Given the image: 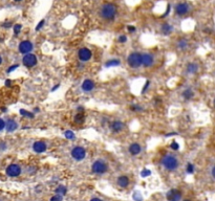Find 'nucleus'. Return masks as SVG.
Returning <instances> with one entry per match:
<instances>
[{
  "label": "nucleus",
  "mask_w": 215,
  "mask_h": 201,
  "mask_svg": "<svg viewBox=\"0 0 215 201\" xmlns=\"http://www.w3.org/2000/svg\"><path fill=\"white\" fill-rule=\"evenodd\" d=\"M117 6L113 3H106L101 8L100 15L103 19L106 20H112L115 19V15H117Z\"/></svg>",
  "instance_id": "nucleus-1"
},
{
  "label": "nucleus",
  "mask_w": 215,
  "mask_h": 201,
  "mask_svg": "<svg viewBox=\"0 0 215 201\" xmlns=\"http://www.w3.org/2000/svg\"><path fill=\"white\" fill-rule=\"evenodd\" d=\"M162 164L167 170H175L178 167V160L175 156L168 154L162 158Z\"/></svg>",
  "instance_id": "nucleus-2"
},
{
  "label": "nucleus",
  "mask_w": 215,
  "mask_h": 201,
  "mask_svg": "<svg viewBox=\"0 0 215 201\" xmlns=\"http://www.w3.org/2000/svg\"><path fill=\"white\" fill-rule=\"evenodd\" d=\"M128 64L130 67L139 68L142 65V55L139 53H132L128 57Z\"/></svg>",
  "instance_id": "nucleus-3"
},
{
  "label": "nucleus",
  "mask_w": 215,
  "mask_h": 201,
  "mask_svg": "<svg viewBox=\"0 0 215 201\" xmlns=\"http://www.w3.org/2000/svg\"><path fill=\"white\" fill-rule=\"evenodd\" d=\"M91 169H93V172L95 174H104L106 171H107V164H106L104 161L102 160H97L93 162V167H91Z\"/></svg>",
  "instance_id": "nucleus-4"
},
{
  "label": "nucleus",
  "mask_w": 215,
  "mask_h": 201,
  "mask_svg": "<svg viewBox=\"0 0 215 201\" xmlns=\"http://www.w3.org/2000/svg\"><path fill=\"white\" fill-rule=\"evenodd\" d=\"M85 155H86V151L82 147H75L71 150V156H73V158L78 161H80L85 158Z\"/></svg>",
  "instance_id": "nucleus-5"
},
{
  "label": "nucleus",
  "mask_w": 215,
  "mask_h": 201,
  "mask_svg": "<svg viewBox=\"0 0 215 201\" xmlns=\"http://www.w3.org/2000/svg\"><path fill=\"white\" fill-rule=\"evenodd\" d=\"M22 62H23V65L30 68L37 64V57L35 55H33V53H28V55H25L23 57Z\"/></svg>",
  "instance_id": "nucleus-6"
},
{
  "label": "nucleus",
  "mask_w": 215,
  "mask_h": 201,
  "mask_svg": "<svg viewBox=\"0 0 215 201\" xmlns=\"http://www.w3.org/2000/svg\"><path fill=\"white\" fill-rule=\"evenodd\" d=\"M21 173V168L18 164H10L6 168V174L10 177H17Z\"/></svg>",
  "instance_id": "nucleus-7"
},
{
  "label": "nucleus",
  "mask_w": 215,
  "mask_h": 201,
  "mask_svg": "<svg viewBox=\"0 0 215 201\" xmlns=\"http://www.w3.org/2000/svg\"><path fill=\"white\" fill-rule=\"evenodd\" d=\"M166 198L168 201H180L182 199V193L178 190H170L166 194Z\"/></svg>",
  "instance_id": "nucleus-8"
},
{
  "label": "nucleus",
  "mask_w": 215,
  "mask_h": 201,
  "mask_svg": "<svg viewBox=\"0 0 215 201\" xmlns=\"http://www.w3.org/2000/svg\"><path fill=\"white\" fill-rule=\"evenodd\" d=\"M32 50H33V43L30 41H22L19 44V51L21 53L28 55V53H30Z\"/></svg>",
  "instance_id": "nucleus-9"
},
{
  "label": "nucleus",
  "mask_w": 215,
  "mask_h": 201,
  "mask_svg": "<svg viewBox=\"0 0 215 201\" xmlns=\"http://www.w3.org/2000/svg\"><path fill=\"white\" fill-rule=\"evenodd\" d=\"M78 56H79V59L83 62H86L88 61L90 58H91V51H90L88 48L86 47H83L79 50V53H78Z\"/></svg>",
  "instance_id": "nucleus-10"
},
{
  "label": "nucleus",
  "mask_w": 215,
  "mask_h": 201,
  "mask_svg": "<svg viewBox=\"0 0 215 201\" xmlns=\"http://www.w3.org/2000/svg\"><path fill=\"white\" fill-rule=\"evenodd\" d=\"M175 12H176V14L180 16H184L186 15L188 12H189V5L187 4V3H178V5H176V8H175Z\"/></svg>",
  "instance_id": "nucleus-11"
},
{
  "label": "nucleus",
  "mask_w": 215,
  "mask_h": 201,
  "mask_svg": "<svg viewBox=\"0 0 215 201\" xmlns=\"http://www.w3.org/2000/svg\"><path fill=\"white\" fill-rule=\"evenodd\" d=\"M154 62V59H153L152 55H149V53H144L142 55V65L145 66V67H149L151 66Z\"/></svg>",
  "instance_id": "nucleus-12"
},
{
  "label": "nucleus",
  "mask_w": 215,
  "mask_h": 201,
  "mask_svg": "<svg viewBox=\"0 0 215 201\" xmlns=\"http://www.w3.org/2000/svg\"><path fill=\"white\" fill-rule=\"evenodd\" d=\"M33 148H34V151L37 152V153H43V152H45V150H46V145H45V143H43V141H36V143H34Z\"/></svg>",
  "instance_id": "nucleus-13"
},
{
  "label": "nucleus",
  "mask_w": 215,
  "mask_h": 201,
  "mask_svg": "<svg viewBox=\"0 0 215 201\" xmlns=\"http://www.w3.org/2000/svg\"><path fill=\"white\" fill-rule=\"evenodd\" d=\"M95 88V83L91 80H85L82 83V89L84 91H91Z\"/></svg>",
  "instance_id": "nucleus-14"
},
{
  "label": "nucleus",
  "mask_w": 215,
  "mask_h": 201,
  "mask_svg": "<svg viewBox=\"0 0 215 201\" xmlns=\"http://www.w3.org/2000/svg\"><path fill=\"white\" fill-rule=\"evenodd\" d=\"M110 128H111V130H112L113 132H120V131H122L123 129H124V124L120 121L113 122V123L111 124V126H110Z\"/></svg>",
  "instance_id": "nucleus-15"
},
{
  "label": "nucleus",
  "mask_w": 215,
  "mask_h": 201,
  "mask_svg": "<svg viewBox=\"0 0 215 201\" xmlns=\"http://www.w3.org/2000/svg\"><path fill=\"white\" fill-rule=\"evenodd\" d=\"M18 125L15 121H13V119H8L6 122V126H5V128L8 130V132H13V131H15L17 129Z\"/></svg>",
  "instance_id": "nucleus-16"
},
{
  "label": "nucleus",
  "mask_w": 215,
  "mask_h": 201,
  "mask_svg": "<svg viewBox=\"0 0 215 201\" xmlns=\"http://www.w3.org/2000/svg\"><path fill=\"white\" fill-rule=\"evenodd\" d=\"M118 184L121 188H127L129 184V179L127 176H120L118 178Z\"/></svg>",
  "instance_id": "nucleus-17"
},
{
  "label": "nucleus",
  "mask_w": 215,
  "mask_h": 201,
  "mask_svg": "<svg viewBox=\"0 0 215 201\" xmlns=\"http://www.w3.org/2000/svg\"><path fill=\"white\" fill-rule=\"evenodd\" d=\"M129 152H130V154H132V155H138V154L141 152V146L139 143H132V145H130Z\"/></svg>",
  "instance_id": "nucleus-18"
},
{
  "label": "nucleus",
  "mask_w": 215,
  "mask_h": 201,
  "mask_svg": "<svg viewBox=\"0 0 215 201\" xmlns=\"http://www.w3.org/2000/svg\"><path fill=\"white\" fill-rule=\"evenodd\" d=\"M120 65V61L117 59H111L105 63V67H113V66Z\"/></svg>",
  "instance_id": "nucleus-19"
},
{
  "label": "nucleus",
  "mask_w": 215,
  "mask_h": 201,
  "mask_svg": "<svg viewBox=\"0 0 215 201\" xmlns=\"http://www.w3.org/2000/svg\"><path fill=\"white\" fill-rule=\"evenodd\" d=\"M162 32H163V34H164V35H169V34L172 32V27H171V25L167 24V23H166V24H164L162 26Z\"/></svg>",
  "instance_id": "nucleus-20"
},
{
  "label": "nucleus",
  "mask_w": 215,
  "mask_h": 201,
  "mask_svg": "<svg viewBox=\"0 0 215 201\" xmlns=\"http://www.w3.org/2000/svg\"><path fill=\"white\" fill-rule=\"evenodd\" d=\"M193 96H194V93H193V91L191 89H186L183 92V96L185 100H190V98H193Z\"/></svg>",
  "instance_id": "nucleus-21"
},
{
  "label": "nucleus",
  "mask_w": 215,
  "mask_h": 201,
  "mask_svg": "<svg viewBox=\"0 0 215 201\" xmlns=\"http://www.w3.org/2000/svg\"><path fill=\"white\" fill-rule=\"evenodd\" d=\"M197 69H198L197 65H196V64H194V63H191V64H189V65H188V67H187V70H188V72H189V73H195L196 71H197Z\"/></svg>",
  "instance_id": "nucleus-22"
},
{
  "label": "nucleus",
  "mask_w": 215,
  "mask_h": 201,
  "mask_svg": "<svg viewBox=\"0 0 215 201\" xmlns=\"http://www.w3.org/2000/svg\"><path fill=\"white\" fill-rule=\"evenodd\" d=\"M75 122L76 123H78V124H81V123H83V122H84V114H83V113H78L77 115L75 116Z\"/></svg>",
  "instance_id": "nucleus-23"
},
{
  "label": "nucleus",
  "mask_w": 215,
  "mask_h": 201,
  "mask_svg": "<svg viewBox=\"0 0 215 201\" xmlns=\"http://www.w3.org/2000/svg\"><path fill=\"white\" fill-rule=\"evenodd\" d=\"M56 193L59 194V195H65L66 194V188L63 186H59L57 190H56Z\"/></svg>",
  "instance_id": "nucleus-24"
},
{
  "label": "nucleus",
  "mask_w": 215,
  "mask_h": 201,
  "mask_svg": "<svg viewBox=\"0 0 215 201\" xmlns=\"http://www.w3.org/2000/svg\"><path fill=\"white\" fill-rule=\"evenodd\" d=\"M20 114H21V115H23V116H26V117H28V118L34 117V113L28 112V111L23 110V109H21V110H20Z\"/></svg>",
  "instance_id": "nucleus-25"
},
{
  "label": "nucleus",
  "mask_w": 215,
  "mask_h": 201,
  "mask_svg": "<svg viewBox=\"0 0 215 201\" xmlns=\"http://www.w3.org/2000/svg\"><path fill=\"white\" fill-rule=\"evenodd\" d=\"M64 135H65V137L68 138V139H74V138H75V134H74L73 131H70V130L65 131Z\"/></svg>",
  "instance_id": "nucleus-26"
},
{
  "label": "nucleus",
  "mask_w": 215,
  "mask_h": 201,
  "mask_svg": "<svg viewBox=\"0 0 215 201\" xmlns=\"http://www.w3.org/2000/svg\"><path fill=\"white\" fill-rule=\"evenodd\" d=\"M187 172L189 174H192L194 172V166H193L192 163H188L187 166Z\"/></svg>",
  "instance_id": "nucleus-27"
},
{
  "label": "nucleus",
  "mask_w": 215,
  "mask_h": 201,
  "mask_svg": "<svg viewBox=\"0 0 215 201\" xmlns=\"http://www.w3.org/2000/svg\"><path fill=\"white\" fill-rule=\"evenodd\" d=\"M50 201H62V195H59V194H57V195H55V196L52 197Z\"/></svg>",
  "instance_id": "nucleus-28"
},
{
  "label": "nucleus",
  "mask_w": 215,
  "mask_h": 201,
  "mask_svg": "<svg viewBox=\"0 0 215 201\" xmlns=\"http://www.w3.org/2000/svg\"><path fill=\"white\" fill-rule=\"evenodd\" d=\"M151 174V172L149 171V170H147V169H145V170H143L142 172H141V176L142 177H147V176H149Z\"/></svg>",
  "instance_id": "nucleus-29"
},
{
  "label": "nucleus",
  "mask_w": 215,
  "mask_h": 201,
  "mask_svg": "<svg viewBox=\"0 0 215 201\" xmlns=\"http://www.w3.org/2000/svg\"><path fill=\"white\" fill-rule=\"evenodd\" d=\"M21 24H16L15 26H14V32H15V35H18L19 34V32L21 30Z\"/></svg>",
  "instance_id": "nucleus-30"
},
{
  "label": "nucleus",
  "mask_w": 215,
  "mask_h": 201,
  "mask_svg": "<svg viewBox=\"0 0 215 201\" xmlns=\"http://www.w3.org/2000/svg\"><path fill=\"white\" fill-rule=\"evenodd\" d=\"M171 149H172V150H178V148H180V145H178V143H176V141H172V143H171Z\"/></svg>",
  "instance_id": "nucleus-31"
},
{
  "label": "nucleus",
  "mask_w": 215,
  "mask_h": 201,
  "mask_svg": "<svg viewBox=\"0 0 215 201\" xmlns=\"http://www.w3.org/2000/svg\"><path fill=\"white\" fill-rule=\"evenodd\" d=\"M126 41H127V37H126L125 35L120 36V37H119V42L120 43H125Z\"/></svg>",
  "instance_id": "nucleus-32"
},
{
  "label": "nucleus",
  "mask_w": 215,
  "mask_h": 201,
  "mask_svg": "<svg viewBox=\"0 0 215 201\" xmlns=\"http://www.w3.org/2000/svg\"><path fill=\"white\" fill-rule=\"evenodd\" d=\"M5 126H6V124H5V122L3 121L2 118H0V131L3 130V129L5 128Z\"/></svg>",
  "instance_id": "nucleus-33"
},
{
  "label": "nucleus",
  "mask_w": 215,
  "mask_h": 201,
  "mask_svg": "<svg viewBox=\"0 0 215 201\" xmlns=\"http://www.w3.org/2000/svg\"><path fill=\"white\" fill-rule=\"evenodd\" d=\"M131 110L132 111H141L142 110V107L136 106V105H133V106H131Z\"/></svg>",
  "instance_id": "nucleus-34"
},
{
  "label": "nucleus",
  "mask_w": 215,
  "mask_h": 201,
  "mask_svg": "<svg viewBox=\"0 0 215 201\" xmlns=\"http://www.w3.org/2000/svg\"><path fill=\"white\" fill-rule=\"evenodd\" d=\"M43 25H44V20H41L40 22L38 23V25H37V27H36V30H40V28L42 27Z\"/></svg>",
  "instance_id": "nucleus-35"
},
{
  "label": "nucleus",
  "mask_w": 215,
  "mask_h": 201,
  "mask_svg": "<svg viewBox=\"0 0 215 201\" xmlns=\"http://www.w3.org/2000/svg\"><path fill=\"white\" fill-rule=\"evenodd\" d=\"M17 67H18V65H13V66H11V67L8 69V72H12V71H13V70H15V69H16V68H17Z\"/></svg>",
  "instance_id": "nucleus-36"
},
{
  "label": "nucleus",
  "mask_w": 215,
  "mask_h": 201,
  "mask_svg": "<svg viewBox=\"0 0 215 201\" xmlns=\"http://www.w3.org/2000/svg\"><path fill=\"white\" fill-rule=\"evenodd\" d=\"M149 84H150V82L149 81H146V83H145V86H144V88H143V92H145L146 89L148 88V86H149Z\"/></svg>",
  "instance_id": "nucleus-37"
},
{
  "label": "nucleus",
  "mask_w": 215,
  "mask_h": 201,
  "mask_svg": "<svg viewBox=\"0 0 215 201\" xmlns=\"http://www.w3.org/2000/svg\"><path fill=\"white\" fill-rule=\"evenodd\" d=\"M127 28H128V30H129L130 33H133V32H135V27H134V26H132V25H129Z\"/></svg>",
  "instance_id": "nucleus-38"
},
{
  "label": "nucleus",
  "mask_w": 215,
  "mask_h": 201,
  "mask_svg": "<svg viewBox=\"0 0 215 201\" xmlns=\"http://www.w3.org/2000/svg\"><path fill=\"white\" fill-rule=\"evenodd\" d=\"M169 12H170V5H168L167 11H166V12H165V14H164V15H163L162 17H166V16H167L168 14H169Z\"/></svg>",
  "instance_id": "nucleus-39"
},
{
  "label": "nucleus",
  "mask_w": 215,
  "mask_h": 201,
  "mask_svg": "<svg viewBox=\"0 0 215 201\" xmlns=\"http://www.w3.org/2000/svg\"><path fill=\"white\" fill-rule=\"evenodd\" d=\"M180 47H182V48H184L186 45H187V43H186V41H180Z\"/></svg>",
  "instance_id": "nucleus-40"
},
{
  "label": "nucleus",
  "mask_w": 215,
  "mask_h": 201,
  "mask_svg": "<svg viewBox=\"0 0 215 201\" xmlns=\"http://www.w3.org/2000/svg\"><path fill=\"white\" fill-rule=\"evenodd\" d=\"M59 87H60V85H59V84H57V85H56V86H54V87H53V89H52V91H55V90H57V89H58V88H59Z\"/></svg>",
  "instance_id": "nucleus-41"
},
{
  "label": "nucleus",
  "mask_w": 215,
  "mask_h": 201,
  "mask_svg": "<svg viewBox=\"0 0 215 201\" xmlns=\"http://www.w3.org/2000/svg\"><path fill=\"white\" fill-rule=\"evenodd\" d=\"M212 176H213V178L215 179V167H213V169H212Z\"/></svg>",
  "instance_id": "nucleus-42"
},
{
  "label": "nucleus",
  "mask_w": 215,
  "mask_h": 201,
  "mask_svg": "<svg viewBox=\"0 0 215 201\" xmlns=\"http://www.w3.org/2000/svg\"><path fill=\"white\" fill-rule=\"evenodd\" d=\"M5 85H6V86H10L11 85V81L10 80H6V81H5Z\"/></svg>",
  "instance_id": "nucleus-43"
},
{
  "label": "nucleus",
  "mask_w": 215,
  "mask_h": 201,
  "mask_svg": "<svg viewBox=\"0 0 215 201\" xmlns=\"http://www.w3.org/2000/svg\"><path fill=\"white\" fill-rule=\"evenodd\" d=\"M90 201H103V200H101L100 198H93Z\"/></svg>",
  "instance_id": "nucleus-44"
},
{
  "label": "nucleus",
  "mask_w": 215,
  "mask_h": 201,
  "mask_svg": "<svg viewBox=\"0 0 215 201\" xmlns=\"http://www.w3.org/2000/svg\"><path fill=\"white\" fill-rule=\"evenodd\" d=\"M3 26H4V27H10L11 23H4V24H3Z\"/></svg>",
  "instance_id": "nucleus-45"
},
{
  "label": "nucleus",
  "mask_w": 215,
  "mask_h": 201,
  "mask_svg": "<svg viewBox=\"0 0 215 201\" xmlns=\"http://www.w3.org/2000/svg\"><path fill=\"white\" fill-rule=\"evenodd\" d=\"M35 112H39V108H35Z\"/></svg>",
  "instance_id": "nucleus-46"
},
{
  "label": "nucleus",
  "mask_w": 215,
  "mask_h": 201,
  "mask_svg": "<svg viewBox=\"0 0 215 201\" xmlns=\"http://www.w3.org/2000/svg\"><path fill=\"white\" fill-rule=\"evenodd\" d=\"M1 62H2V59H1V57H0V64H1Z\"/></svg>",
  "instance_id": "nucleus-47"
},
{
  "label": "nucleus",
  "mask_w": 215,
  "mask_h": 201,
  "mask_svg": "<svg viewBox=\"0 0 215 201\" xmlns=\"http://www.w3.org/2000/svg\"><path fill=\"white\" fill-rule=\"evenodd\" d=\"M213 105H214V108H215V98H214V102H213Z\"/></svg>",
  "instance_id": "nucleus-48"
},
{
  "label": "nucleus",
  "mask_w": 215,
  "mask_h": 201,
  "mask_svg": "<svg viewBox=\"0 0 215 201\" xmlns=\"http://www.w3.org/2000/svg\"><path fill=\"white\" fill-rule=\"evenodd\" d=\"M15 1H21V0H15Z\"/></svg>",
  "instance_id": "nucleus-49"
},
{
  "label": "nucleus",
  "mask_w": 215,
  "mask_h": 201,
  "mask_svg": "<svg viewBox=\"0 0 215 201\" xmlns=\"http://www.w3.org/2000/svg\"><path fill=\"white\" fill-rule=\"evenodd\" d=\"M185 201H190V200H185Z\"/></svg>",
  "instance_id": "nucleus-50"
}]
</instances>
